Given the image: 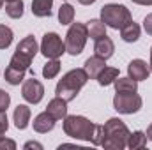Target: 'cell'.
Returning a JSON list of instances; mask_svg holds the SVG:
<instances>
[{
    "mask_svg": "<svg viewBox=\"0 0 152 150\" xmlns=\"http://www.w3.org/2000/svg\"><path fill=\"white\" fill-rule=\"evenodd\" d=\"M103 127H104V134H103L101 147L113 150H122L127 147V140L131 133L120 118H110Z\"/></svg>",
    "mask_w": 152,
    "mask_h": 150,
    "instance_id": "cell-1",
    "label": "cell"
},
{
    "mask_svg": "<svg viewBox=\"0 0 152 150\" xmlns=\"http://www.w3.org/2000/svg\"><path fill=\"white\" fill-rule=\"evenodd\" d=\"M87 81H88V74L85 73V69H73L67 74L62 76V79L57 83L55 94L69 103L78 95V92L81 90V87Z\"/></svg>",
    "mask_w": 152,
    "mask_h": 150,
    "instance_id": "cell-2",
    "label": "cell"
},
{
    "mask_svg": "<svg viewBox=\"0 0 152 150\" xmlns=\"http://www.w3.org/2000/svg\"><path fill=\"white\" fill-rule=\"evenodd\" d=\"M64 133L75 140H83V141H90L94 140L96 134V124H92L88 118L80 117V115H66L64 118Z\"/></svg>",
    "mask_w": 152,
    "mask_h": 150,
    "instance_id": "cell-3",
    "label": "cell"
},
{
    "mask_svg": "<svg viewBox=\"0 0 152 150\" xmlns=\"http://www.w3.org/2000/svg\"><path fill=\"white\" fill-rule=\"evenodd\" d=\"M30 62L32 58L21 51H14L5 73H4V79L9 83V85H20L25 78V73L30 69Z\"/></svg>",
    "mask_w": 152,
    "mask_h": 150,
    "instance_id": "cell-4",
    "label": "cell"
},
{
    "mask_svg": "<svg viewBox=\"0 0 152 150\" xmlns=\"http://www.w3.org/2000/svg\"><path fill=\"white\" fill-rule=\"evenodd\" d=\"M101 21L110 28H122L131 21V12L122 4H108L101 9Z\"/></svg>",
    "mask_w": 152,
    "mask_h": 150,
    "instance_id": "cell-5",
    "label": "cell"
},
{
    "mask_svg": "<svg viewBox=\"0 0 152 150\" xmlns=\"http://www.w3.org/2000/svg\"><path fill=\"white\" fill-rule=\"evenodd\" d=\"M88 37V30H87V25L83 23H73L71 28L67 30V36H66V51L69 55H80L85 48V42Z\"/></svg>",
    "mask_w": 152,
    "mask_h": 150,
    "instance_id": "cell-6",
    "label": "cell"
},
{
    "mask_svg": "<svg viewBox=\"0 0 152 150\" xmlns=\"http://www.w3.org/2000/svg\"><path fill=\"white\" fill-rule=\"evenodd\" d=\"M113 108L122 115H133L140 111L142 97L136 92H117L113 97Z\"/></svg>",
    "mask_w": 152,
    "mask_h": 150,
    "instance_id": "cell-7",
    "label": "cell"
},
{
    "mask_svg": "<svg viewBox=\"0 0 152 150\" xmlns=\"http://www.w3.org/2000/svg\"><path fill=\"white\" fill-rule=\"evenodd\" d=\"M66 51V42H62V39L55 32H48L44 34L42 42H41V53L46 58H58L62 57Z\"/></svg>",
    "mask_w": 152,
    "mask_h": 150,
    "instance_id": "cell-8",
    "label": "cell"
},
{
    "mask_svg": "<svg viewBox=\"0 0 152 150\" xmlns=\"http://www.w3.org/2000/svg\"><path fill=\"white\" fill-rule=\"evenodd\" d=\"M21 95H23V99L27 103L37 104V103H41V99L44 95V87H42V83L39 79H36V78L27 79L23 83V87H21Z\"/></svg>",
    "mask_w": 152,
    "mask_h": 150,
    "instance_id": "cell-9",
    "label": "cell"
},
{
    "mask_svg": "<svg viewBox=\"0 0 152 150\" xmlns=\"http://www.w3.org/2000/svg\"><path fill=\"white\" fill-rule=\"evenodd\" d=\"M127 74H129V78H133L134 81H142V79H147V78H149L151 67L147 66L145 60L134 58V60H131L129 66H127Z\"/></svg>",
    "mask_w": 152,
    "mask_h": 150,
    "instance_id": "cell-10",
    "label": "cell"
},
{
    "mask_svg": "<svg viewBox=\"0 0 152 150\" xmlns=\"http://www.w3.org/2000/svg\"><path fill=\"white\" fill-rule=\"evenodd\" d=\"M115 51V44L113 41L108 37V36H103V37L96 39V44H94V53L96 57H101V58H110Z\"/></svg>",
    "mask_w": 152,
    "mask_h": 150,
    "instance_id": "cell-11",
    "label": "cell"
},
{
    "mask_svg": "<svg viewBox=\"0 0 152 150\" xmlns=\"http://www.w3.org/2000/svg\"><path fill=\"white\" fill-rule=\"evenodd\" d=\"M46 111L50 113V115H51L55 120L66 118V115H67V101L57 95L55 99H51V101L48 103V106H46Z\"/></svg>",
    "mask_w": 152,
    "mask_h": 150,
    "instance_id": "cell-12",
    "label": "cell"
},
{
    "mask_svg": "<svg viewBox=\"0 0 152 150\" xmlns=\"http://www.w3.org/2000/svg\"><path fill=\"white\" fill-rule=\"evenodd\" d=\"M106 67V64H104V58H101V57H90V58H87L85 60V73L88 74V78L90 79H97V76H99V73L103 71Z\"/></svg>",
    "mask_w": 152,
    "mask_h": 150,
    "instance_id": "cell-13",
    "label": "cell"
},
{
    "mask_svg": "<svg viewBox=\"0 0 152 150\" xmlns=\"http://www.w3.org/2000/svg\"><path fill=\"white\" fill-rule=\"evenodd\" d=\"M55 122H57V120H55L48 111L39 113L37 117L34 118V131H37V133H50V131L55 127Z\"/></svg>",
    "mask_w": 152,
    "mask_h": 150,
    "instance_id": "cell-14",
    "label": "cell"
},
{
    "mask_svg": "<svg viewBox=\"0 0 152 150\" xmlns=\"http://www.w3.org/2000/svg\"><path fill=\"white\" fill-rule=\"evenodd\" d=\"M30 115L32 113H30L28 106H25V104L16 106V110H14V125L18 129H25L28 125V122H30Z\"/></svg>",
    "mask_w": 152,
    "mask_h": 150,
    "instance_id": "cell-15",
    "label": "cell"
},
{
    "mask_svg": "<svg viewBox=\"0 0 152 150\" xmlns=\"http://www.w3.org/2000/svg\"><path fill=\"white\" fill-rule=\"evenodd\" d=\"M51 5L53 0H32V12L37 18H50L51 16Z\"/></svg>",
    "mask_w": 152,
    "mask_h": 150,
    "instance_id": "cell-16",
    "label": "cell"
},
{
    "mask_svg": "<svg viewBox=\"0 0 152 150\" xmlns=\"http://www.w3.org/2000/svg\"><path fill=\"white\" fill-rule=\"evenodd\" d=\"M16 51H21V53L28 55L30 58H34L36 53H37V41H36V37L34 36H27L23 41H20V44L16 46Z\"/></svg>",
    "mask_w": 152,
    "mask_h": 150,
    "instance_id": "cell-17",
    "label": "cell"
},
{
    "mask_svg": "<svg viewBox=\"0 0 152 150\" xmlns=\"http://www.w3.org/2000/svg\"><path fill=\"white\" fill-rule=\"evenodd\" d=\"M120 36H122V39H124L126 42H136V41L140 39V27L131 20L127 25H124V27L120 28Z\"/></svg>",
    "mask_w": 152,
    "mask_h": 150,
    "instance_id": "cell-18",
    "label": "cell"
},
{
    "mask_svg": "<svg viewBox=\"0 0 152 150\" xmlns=\"http://www.w3.org/2000/svg\"><path fill=\"white\" fill-rule=\"evenodd\" d=\"M115 90L117 92H136L138 90V81H134L133 78H117L113 81Z\"/></svg>",
    "mask_w": 152,
    "mask_h": 150,
    "instance_id": "cell-19",
    "label": "cell"
},
{
    "mask_svg": "<svg viewBox=\"0 0 152 150\" xmlns=\"http://www.w3.org/2000/svg\"><path fill=\"white\" fill-rule=\"evenodd\" d=\"M87 30H88V37H92L94 41L106 36V25L99 20H90L87 23Z\"/></svg>",
    "mask_w": 152,
    "mask_h": 150,
    "instance_id": "cell-20",
    "label": "cell"
},
{
    "mask_svg": "<svg viewBox=\"0 0 152 150\" xmlns=\"http://www.w3.org/2000/svg\"><path fill=\"white\" fill-rule=\"evenodd\" d=\"M117 78H118V69H115V67H104L99 73V76H97V81H99L101 87H108V85L113 83Z\"/></svg>",
    "mask_w": 152,
    "mask_h": 150,
    "instance_id": "cell-21",
    "label": "cell"
},
{
    "mask_svg": "<svg viewBox=\"0 0 152 150\" xmlns=\"http://www.w3.org/2000/svg\"><path fill=\"white\" fill-rule=\"evenodd\" d=\"M147 145V134L142 133V131H134L133 134H129V140H127V147L131 150L134 149H143Z\"/></svg>",
    "mask_w": 152,
    "mask_h": 150,
    "instance_id": "cell-22",
    "label": "cell"
},
{
    "mask_svg": "<svg viewBox=\"0 0 152 150\" xmlns=\"http://www.w3.org/2000/svg\"><path fill=\"white\" fill-rule=\"evenodd\" d=\"M5 12L9 18H21L23 16V0H9L5 5Z\"/></svg>",
    "mask_w": 152,
    "mask_h": 150,
    "instance_id": "cell-23",
    "label": "cell"
},
{
    "mask_svg": "<svg viewBox=\"0 0 152 150\" xmlns=\"http://www.w3.org/2000/svg\"><path fill=\"white\" fill-rule=\"evenodd\" d=\"M73 20H75V9H73V5L71 4H64L58 9V21L62 25H69V23H73Z\"/></svg>",
    "mask_w": 152,
    "mask_h": 150,
    "instance_id": "cell-24",
    "label": "cell"
},
{
    "mask_svg": "<svg viewBox=\"0 0 152 150\" xmlns=\"http://www.w3.org/2000/svg\"><path fill=\"white\" fill-rule=\"evenodd\" d=\"M58 71H60V62H58V58H50V62L42 67V76H44L46 79H51V78H55V76L58 74Z\"/></svg>",
    "mask_w": 152,
    "mask_h": 150,
    "instance_id": "cell-25",
    "label": "cell"
},
{
    "mask_svg": "<svg viewBox=\"0 0 152 150\" xmlns=\"http://www.w3.org/2000/svg\"><path fill=\"white\" fill-rule=\"evenodd\" d=\"M12 42V30L5 25H0V50L9 48Z\"/></svg>",
    "mask_w": 152,
    "mask_h": 150,
    "instance_id": "cell-26",
    "label": "cell"
},
{
    "mask_svg": "<svg viewBox=\"0 0 152 150\" xmlns=\"http://www.w3.org/2000/svg\"><path fill=\"white\" fill-rule=\"evenodd\" d=\"M9 103H11V95H9L5 90H2V88H0V110H2V111H5V110H7V106H9Z\"/></svg>",
    "mask_w": 152,
    "mask_h": 150,
    "instance_id": "cell-27",
    "label": "cell"
},
{
    "mask_svg": "<svg viewBox=\"0 0 152 150\" xmlns=\"http://www.w3.org/2000/svg\"><path fill=\"white\" fill-rule=\"evenodd\" d=\"M103 134H104V127H103V125H96V134H94L92 145H101V141H103Z\"/></svg>",
    "mask_w": 152,
    "mask_h": 150,
    "instance_id": "cell-28",
    "label": "cell"
},
{
    "mask_svg": "<svg viewBox=\"0 0 152 150\" xmlns=\"http://www.w3.org/2000/svg\"><path fill=\"white\" fill-rule=\"evenodd\" d=\"M7 129H9V122H7V115H5V111H2V110H0V136H4Z\"/></svg>",
    "mask_w": 152,
    "mask_h": 150,
    "instance_id": "cell-29",
    "label": "cell"
},
{
    "mask_svg": "<svg viewBox=\"0 0 152 150\" xmlns=\"http://www.w3.org/2000/svg\"><path fill=\"white\" fill-rule=\"evenodd\" d=\"M0 149H5V150H14L16 149V143L12 140H7L4 136H0Z\"/></svg>",
    "mask_w": 152,
    "mask_h": 150,
    "instance_id": "cell-30",
    "label": "cell"
},
{
    "mask_svg": "<svg viewBox=\"0 0 152 150\" xmlns=\"http://www.w3.org/2000/svg\"><path fill=\"white\" fill-rule=\"evenodd\" d=\"M143 28H145V32L152 36V14H147L145 16V20H143Z\"/></svg>",
    "mask_w": 152,
    "mask_h": 150,
    "instance_id": "cell-31",
    "label": "cell"
},
{
    "mask_svg": "<svg viewBox=\"0 0 152 150\" xmlns=\"http://www.w3.org/2000/svg\"><path fill=\"white\" fill-rule=\"evenodd\" d=\"M25 149H42V145H41V143H36V141H28V143H27V145H25Z\"/></svg>",
    "mask_w": 152,
    "mask_h": 150,
    "instance_id": "cell-32",
    "label": "cell"
},
{
    "mask_svg": "<svg viewBox=\"0 0 152 150\" xmlns=\"http://www.w3.org/2000/svg\"><path fill=\"white\" fill-rule=\"evenodd\" d=\"M134 4H140V5H152V0H133Z\"/></svg>",
    "mask_w": 152,
    "mask_h": 150,
    "instance_id": "cell-33",
    "label": "cell"
},
{
    "mask_svg": "<svg viewBox=\"0 0 152 150\" xmlns=\"http://www.w3.org/2000/svg\"><path fill=\"white\" fill-rule=\"evenodd\" d=\"M78 2H80L81 5H90V4H94L96 0H78Z\"/></svg>",
    "mask_w": 152,
    "mask_h": 150,
    "instance_id": "cell-34",
    "label": "cell"
},
{
    "mask_svg": "<svg viewBox=\"0 0 152 150\" xmlns=\"http://www.w3.org/2000/svg\"><path fill=\"white\" fill-rule=\"evenodd\" d=\"M147 140H151L152 141V124L149 125V129H147Z\"/></svg>",
    "mask_w": 152,
    "mask_h": 150,
    "instance_id": "cell-35",
    "label": "cell"
},
{
    "mask_svg": "<svg viewBox=\"0 0 152 150\" xmlns=\"http://www.w3.org/2000/svg\"><path fill=\"white\" fill-rule=\"evenodd\" d=\"M151 71H152V48H151Z\"/></svg>",
    "mask_w": 152,
    "mask_h": 150,
    "instance_id": "cell-36",
    "label": "cell"
},
{
    "mask_svg": "<svg viewBox=\"0 0 152 150\" xmlns=\"http://www.w3.org/2000/svg\"><path fill=\"white\" fill-rule=\"evenodd\" d=\"M2 4H4V0H0V7H2Z\"/></svg>",
    "mask_w": 152,
    "mask_h": 150,
    "instance_id": "cell-37",
    "label": "cell"
},
{
    "mask_svg": "<svg viewBox=\"0 0 152 150\" xmlns=\"http://www.w3.org/2000/svg\"><path fill=\"white\" fill-rule=\"evenodd\" d=\"M7 2H9V0H7Z\"/></svg>",
    "mask_w": 152,
    "mask_h": 150,
    "instance_id": "cell-38",
    "label": "cell"
}]
</instances>
